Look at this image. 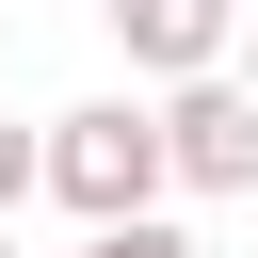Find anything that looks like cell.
Here are the masks:
<instances>
[{"mask_svg":"<svg viewBox=\"0 0 258 258\" xmlns=\"http://www.w3.org/2000/svg\"><path fill=\"white\" fill-rule=\"evenodd\" d=\"M177 194V145H161V97H81L48 113V210L97 242V226H161Z\"/></svg>","mask_w":258,"mask_h":258,"instance_id":"obj_1","label":"cell"},{"mask_svg":"<svg viewBox=\"0 0 258 258\" xmlns=\"http://www.w3.org/2000/svg\"><path fill=\"white\" fill-rule=\"evenodd\" d=\"M97 16H113V48H129V97H145V81H161V97H177V81H226V48H242V0H97Z\"/></svg>","mask_w":258,"mask_h":258,"instance_id":"obj_2","label":"cell"},{"mask_svg":"<svg viewBox=\"0 0 258 258\" xmlns=\"http://www.w3.org/2000/svg\"><path fill=\"white\" fill-rule=\"evenodd\" d=\"M161 145H177V194H258V97L242 81H177Z\"/></svg>","mask_w":258,"mask_h":258,"instance_id":"obj_3","label":"cell"},{"mask_svg":"<svg viewBox=\"0 0 258 258\" xmlns=\"http://www.w3.org/2000/svg\"><path fill=\"white\" fill-rule=\"evenodd\" d=\"M32 194H48V129H0V226H16Z\"/></svg>","mask_w":258,"mask_h":258,"instance_id":"obj_4","label":"cell"},{"mask_svg":"<svg viewBox=\"0 0 258 258\" xmlns=\"http://www.w3.org/2000/svg\"><path fill=\"white\" fill-rule=\"evenodd\" d=\"M81 258H194V226H97Z\"/></svg>","mask_w":258,"mask_h":258,"instance_id":"obj_5","label":"cell"},{"mask_svg":"<svg viewBox=\"0 0 258 258\" xmlns=\"http://www.w3.org/2000/svg\"><path fill=\"white\" fill-rule=\"evenodd\" d=\"M0 258H16V226H0Z\"/></svg>","mask_w":258,"mask_h":258,"instance_id":"obj_6","label":"cell"}]
</instances>
